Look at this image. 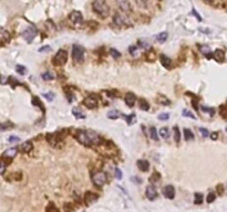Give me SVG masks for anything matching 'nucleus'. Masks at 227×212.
<instances>
[{"label":"nucleus","mask_w":227,"mask_h":212,"mask_svg":"<svg viewBox=\"0 0 227 212\" xmlns=\"http://www.w3.org/2000/svg\"><path fill=\"white\" fill-rule=\"evenodd\" d=\"M9 142L10 143H18V142H20V138L17 137V136H10L9 137Z\"/></svg>","instance_id":"nucleus-42"},{"label":"nucleus","mask_w":227,"mask_h":212,"mask_svg":"<svg viewBox=\"0 0 227 212\" xmlns=\"http://www.w3.org/2000/svg\"><path fill=\"white\" fill-rule=\"evenodd\" d=\"M32 148H33V146L30 142H25V143L19 146V149H20L21 153H29L30 150H32Z\"/></svg>","instance_id":"nucleus-18"},{"label":"nucleus","mask_w":227,"mask_h":212,"mask_svg":"<svg viewBox=\"0 0 227 212\" xmlns=\"http://www.w3.org/2000/svg\"><path fill=\"white\" fill-rule=\"evenodd\" d=\"M174 140L176 143H179V140H181V133H179V128L177 126H175L174 128Z\"/></svg>","instance_id":"nucleus-31"},{"label":"nucleus","mask_w":227,"mask_h":212,"mask_svg":"<svg viewBox=\"0 0 227 212\" xmlns=\"http://www.w3.org/2000/svg\"><path fill=\"white\" fill-rule=\"evenodd\" d=\"M215 61H217L219 63H223L224 61H225V52L223 51V50H216V51L213 53V55H212Z\"/></svg>","instance_id":"nucleus-13"},{"label":"nucleus","mask_w":227,"mask_h":212,"mask_svg":"<svg viewBox=\"0 0 227 212\" xmlns=\"http://www.w3.org/2000/svg\"><path fill=\"white\" fill-rule=\"evenodd\" d=\"M35 35H37V29L34 27H29L23 32V38L28 43L32 42V40L34 39Z\"/></svg>","instance_id":"nucleus-6"},{"label":"nucleus","mask_w":227,"mask_h":212,"mask_svg":"<svg viewBox=\"0 0 227 212\" xmlns=\"http://www.w3.org/2000/svg\"><path fill=\"white\" fill-rule=\"evenodd\" d=\"M145 193H146V198H147L149 200H151V201L155 200V199H156V197H157V191H156L155 187L152 186V185L147 186Z\"/></svg>","instance_id":"nucleus-10"},{"label":"nucleus","mask_w":227,"mask_h":212,"mask_svg":"<svg viewBox=\"0 0 227 212\" xmlns=\"http://www.w3.org/2000/svg\"><path fill=\"white\" fill-rule=\"evenodd\" d=\"M115 177L118 179H122V171L120 169H115Z\"/></svg>","instance_id":"nucleus-48"},{"label":"nucleus","mask_w":227,"mask_h":212,"mask_svg":"<svg viewBox=\"0 0 227 212\" xmlns=\"http://www.w3.org/2000/svg\"><path fill=\"white\" fill-rule=\"evenodd\" d=\"M136 102V96L133 93H127L125 95V104L127 106L132 107Z\"/></svg>","instance_id":"nucleus-15"},{"label":"nucleus","mask_w":227,"mask_h":212,"mask_svg":"<svg viewBox=\"0 0 227 212\" xmlns=\"http://www.w3.org/2000/svg\"><path fill=\"white\" fill-rule=\"evenodd\" d=\"M31 103H32V105L34 106H37V107H39L40 110H42V112H44V107H43V104L42 102L39 100V97H37V96H33L32 97V100H31Z\"/></svg>","instance_id":"nucleus-21"},{"label":"nucleus","mask_w":227,"mask_h":212,"mask_svg":"<svg viewBox=\"0 0 227 212\" xmlns=\"http://www.w3.org/2000/svg\"><path fill=\"white\" fill-rule=\"evenodd\" d=\"M162 192H163L164 197L167 198V199H173L175 197V189H174V187L171 186V185L164 187L162 189Z\"/></svg>","instance_id":"nucleus-8"},{"label":"nucleus","mask_w":227,"mask_h":212,"mask_svg":"<svg viewBox=\"0 0 227 212\" xmlns=\"http://www.w3.org/2000/svg\"><path fill=\"white\" fill-rule=\"evenodd\" d=\"M106 179H108L106 178V175H105V172H103V171H98V172H95L92 176L93 183L98 187L103 186V185L106 182Z\"/></svg>","instance_id":"nucleus-4"},{"label":"nucleus","mask_w":227,"mask_h":212,"mask_svg":"<svg viewBox=\"0 0 227 212\" xmlns=\"http://www.w3.org/2000/svg\"><path fill=\"white\" fill-rule=\"evenodd\" d=\"M202 110H204V112H208V113H210L212 115L215 113V110H213V108H208V107H205V106H202Z\"/></svg>","instance_id":"nucleus-47"},{"label":"nucleus","mask_w":227,"mask_h":212,"mask_svg":"<svg viewBox=\"0 0 227 212\" xmlns=\"http://www.w3.org/2000/svg\"><path fill=\"white\" fill-rule=\"evenodd\" d=\"M47 50H50V47H43V48H40V49H39V52L47 51Z\"/></svg>","instance_id":"nucleus-51"},{"label":"nucleus","mask_w":227,"mask_h":212,"mask_svg":"<svg viewBox=\"0 0 227 212\" xmlns=\"http://www.w3.org/2000/svg\"><path fill=\"white\" fill-rule=\"evenodd\" d=\"M16 70H17V72L20 75H25L27 74V68L23 66V65H17Z\"/></svg>","instance_id":"nucleus-33"},{"label":"nucleus","mask_w":227,"mask_h":212,"mask_svg":"<svg viewBox=\"0 0 227 212\" xmlns=\"http://www.w3.org/2000/svg\"><path fill=\"white\" fill-rule=\"evenodd\" d=\"M160 135L162 138H164V139H166V138H168V136H169V133H168V128L166 127H162L160 129Z\"/></svg>","instance_id":"nucleus-30"},{"label":"nucleus","mask_w":227,"mask_h":212,"mask_svg":"<svg viewBox=\"0 0 227 212\" xmlns=\"http://www.w3.org/2000/svg\"><path fill=\"white\" fill-rule=\"evenodd\" d=\"M129 51H130V52H132V54H134L135 48H134V47H131V48H130V49H129Z\"/></svg>","instance_id":"nucleus-52"},{"label":"nucleus","mask_w":227,"mask_h":212,"mask_svg":"<svg viewBox=\"0 0 227 212\" xmlns=\"http://www.w3.org/2000/svg\"><path fill=\"white\" fill-rule=\"evenodd\" d=\"M200 133L203 135V137H208L210 136V132L206 128H200Z\"/></svg>","instance_id":"nucleus-41"},{"label":"nucleus","mask_w":227,"mask_h":212,"mask_svg":"<svg viewBox=\"0 0 227 212\" xmlns=\"http://www.w3.org/2000/svg\"><path fill=\"white\" fill-rule=\"evenodd\" d=\"M210 137L213 140H216L218 138V133H216V132L215 133H212V134H210Z\"/></svg>","instance_id":"nucleus-49"},{"label":"nucleus","mask_w":227,"mask_h":212,"mask_svg":"<svg viewBox=\"0 0 227 212\" xmlns=\"http://www.w3.org/2000/svg\"><path fill=\"white\" fill-rule=\"evenodd\" d=\"M207 1H210V2H213V1H214V0H207Z\"/></svg>","instance_id":"nucleus-53"},{"label":"nucleus","mask_w":227,"mask_h":212,"mask_svg":"<svg viewBox=\"0 0 227 212\" xmlns=\"http://www.w3.org/2000/svg\"><path fill=\"white\" fill-rule=\"evenodd\" d=\"M95 200H98V195H95V193H92V192H86L85 195H84V201H85V203L88 204V205L93 203Z\"/></svg>","instance_id":"nucleus-14"},{"label":"nucleus","mask_w":227,"mask_h":212,"mask_svg":"<svg viewBox=\"0 0 227 212\" xmlns=\"http://www.w3.org/2000/svg\"><path fill=\"white\" fill-rule=\"evenodd\" d=\"M139 44H140L142 48H144V49L150 48V44H149L147 42H144V41H142V40H140V41H139Z\"/></svg>","instance_id":"nucleus-44"},{"label":"nucleus","mask_w":227,"mask_h":212,"mask_svg":"<svg viewBox=\"0 0 227 212\" xmlns=\"http://www.w3.org/2000/svg\"><path fill=\"white\" fill-rule=\"evenodd\" d=\"M122 116L126 119V122H127L129 125H133L135 123V114H131V115H123L122 114Z\"/></svg>","instance_id":"nucleus-27"},{"label":"nucleus","mask_w":227,"mask_h":212,"mask_svg":"<svg viewBox=\"0 0 227 212\" xmlns=\"http://www.w3.org/2000/svg\"><path fill=\"white\" fill-rule=\"evenodd\" d=\"M42 77H43V80H46V81L53 80V75L51 74L50 72H46V73H43V74H42Z\"/></svg>","instance_id":"nucleus-38"},{"label":"nucleus","mask_w":227,"mask_h":212,"mask_svg":"<svg viewBox=\"0 0 227 212\" xmlns=\"http://www.w3.org/2000/svg\"><path fill=\"white\" fill-rule=\"evenodd\" d=\"M5 170H6V163L3 161H0V175L3 173Z\"/></svg>","instance_id":"nucleus-43"},{"label":"nucleus","mask_w":227,"mask_h":212,"mask_svg":"<svg viewBox=\"0 0 227 212\" xmlns=\"http://www.w3.org/2000/svg\"><path fill=\"white\" fill-rule=\"evenodd\" d=\"M215 199H216V195H215V193H213V192H210V193H208L207 198H206V201H207L208 203H212V202H214V201H215Z\"/></svg>","instance_id":"nucleus-35"},{"label":"nucleus","mask_w":227,"mask_h":212,"mask_svg":"<svg viewBox=\"0 0 227 212\" xmlns=\"http://www.w3.org/2000/svg\"><path fill=\"white\" fill-rule=\"evenodd\" d=\"M70 20H71V22H73L74 25H80L82 21H83V17H82V13L80 12V11H72L71 13H70Z\"/></svg>","instance_id":"nucleus-7"},{"label":"nucleus","mask_w":227,"mask_h":212,"mask_svg":"<svg viewBox=\"0 0 227 212\" xmlns=\"http://www.w3.org/2000/svg\"><path fill=\"white\" fill-rule=\"evenodd\" d=\"M169 118V114L168 113H162L159 115V119L160 120H167Z\"/></svg>","instance_id":"nucleus-39"},{"label":"nucleus","mask_w":227,"mask_h":212,"mask_svg":"<svg viewBox=\"0 0 227 212\" xmlns=\"http://www.w3.org/2000/svg\"><path fill=\"white\" fill-rule=\"evenodd\" d=\"M43 97H46L48 101H53V98H54V94L50 92V93H44L43 94Z\"/></svg>","instance_id":"nucleus-40"},{"label":"nucleus","mask_w":227,"mask_h":212,"mask_svg":"<svg viewBox=\"0 0 227 212\" xmlns=\"http://www.w3.org/2000/svg\"><path fill=\"white\" fill-rule=\"evenodd\" d=\"M137 167L140 168V170H142V171H147V170L150 169V162L147 160H144V159H140V160H137Z\"/></svg>","instance_id":"nucleus-16"},{"label":"nucleus","mask_w":227,"mask_h":212,"mask_svg":"<svg viewBox=\"0 0 227 212\" xmlns=\"http://www.w3.org/2000/svg\"><path fill=\"white\" fill-rule=\"evenodd\" d=\"M147 1H149V0H136L137 5H140L141 7H145V6L147 5Z\"/></svg>","instance_id":"nucleus-45"},{"label":"nucleus","mask_w":227,"mask_h":212,"mask_svg":"<svg viewBox=\"0 0 227 212\" xmlns=\"http://www.w3.org/2000/svg\"><path fill=\"white\" fill-rule=\"evenodd\" d=\"M203 202V195L202 193H195V199H194V203L201 204Z\"/></svg>","instance_id":"nucleus-34"},{"label":"nucleus","mask_w":227,"mask_h":212,"mask_svg":"<svg viewBox=\"0 0 227 212\" xmlns=\"http://www.w3.org/2000/svg\"><path fill=\"white\" fill-rule=\"evenodd\" d=\"M159 101H160V103H162V104H164V105H168V104H169V101H168V100H166V98H163V100H159Z\"/></svg>","instance_id":"nucleus-50"},{"label":"nucleus","mask_w":227,"mask_h":212,"mask_svg":"<svg viewBox=\"0 0 227 212\" xmlns=\"http://www.w3.org/2000/svg\"><path fill=\"white\" fill-rule=\"evenodd\" d=\"M76 139L85 146H92V145L100 144L101 138L95 132L92 130H78L76 134Z\"/></svg>","instance_id":"nucleus-1"},{"label":"nucleus","mask_w":227,"mask_h":212,"mask_svg":"<svg viewBox=\"0 0 227 212\" xmlns=\"http://www.w3.org/2000/svg\"><path fill=\"white\" fill-rule=\"evenodd\" d=\"M117 3H118V7L123 12H130L132 10L131 3H130L129 0H117Z\"/></svg>","instance_id":"nucleus-9"},{"label":"nucleus","mask_w":227,"mask_h":212,"mask_svg":"<svg viewBox=\"0 0 227 212\" xmlns=\"http://www.w3.org/2000/svg\"><path fill=\"white\" fill-rule=\"evenodd\" d=\"M11 128H13V124H11V123L0 124V130H7V129H11Z\"/></svg>","instance_id":"nucleus-32"},{"label":"nucleus","mask_w":227,"mask_h":212,"mask_svg":"<svg viewBox=\"0 0 227 212\" xmlns=\"http://www.w3.org/2000/svg\"><path fill=\"white\" fill-rule=\"evenodd\" d=\"M217 192H218V195H223L224 193V186L223 185H218L217 186Z\"/></svg>","instance_id":"nucleus-46"},{"label":"nucleus","mask_w":227,"mask_h":212,"mask_svg":"<svg viewBox=\"0 0 227 212\" xmlns=\"http://www.w3.org/2000/svg\"><path fill=\"white\" fill-rule=\"evenodd\" d=\"M182 114H183V116H186V117H190V118H193V119H195L196 117L194 116L193 114L190 112V110H183V112H182Z\"/></svg>","instance_id":"nucleus-37"},{"label":"nucleus","mask_w":227,"mask_h":212,"mask_svg":"<svg viewBox=\"0 0 227 212\" xmlns=\"http://www.w3.org/2000/svg\"><path fill=\"white\" fill-rule=\"evenodd\" d=\"M160 180H161L160 172H154L151 176V178H150V181H151L152 183H156V182H159Z\"/></svg>","instance_id":"nucleus-29"},{"label":"nucleus","mask_w":227,"mask_h":212,"mask_svg":"<svg viewBox=\"0 0 227 212\" xmlns=\"http://www.w3.org/2000/svg\"><path fill=\"white\" fill-rule=\"evenodd\" d=\"M160 59H161V62H162V65H163L164 68H171V66H172V60L169 59L168 56L164 55V54H162V55L160 56Z\"/></svg>","instance_id":"nucleus-17"},{"label":"nucleus","mask_w":227,"mask_h":212,"mask_svg":"<svg viewBox=\"0 0 227 212\" xmlns=\"http://www.w3.org/2000/svg\"><path fill=\"white\" fill-rule=\"evenodd\" d=\"M183 134H184V139H185L186 142H188V140H192L194 139V135L193 133L190 130V129H184V132H183Z\"/></svg>","instance_id":"nucleus-26"},{"label":"nucleus","mask_w":227,"mask_h":212,"mask_svg":"<svg viewBox=\"0 0 227 212\" xmlns=\"http://www.w3.org/2000/svg\"><path fill=\"white\" fill-rule=\"evenodd\" d=\"M121 116H122V114H121L119 110H111V112L108 113V118H110V119H117V118H119V117H121Z\"/></svg>","instance_id":"nucleus-23"},{"label":"nucleus","mask_w":227,"mask_h":212,"mask_svg":"<svg viewBox=\"0 0 227 212\" xmlns=\"http://www.w3.org/2000/svg\"><path fill=\"white\" fill-rule=\"evenodd\" d=\"M155 39H156V41H159L161 43L165 42L167 40V33L166 32H161V33H159L155 37Z\"/></svg>","instance_id":"nucleus-25"},{"label":"nucleus","mask_w":227,"mask_h":212,"mask_svg":"<svg viewBox=\"0 0 227 212\" xmlns=\"http://www.w3.org/2000/svg\"><path fill=\"white\" fill-rule=\"evenodd\" d=\"M113 21H114V23L119 27H122L126 25V20H125V17L123 16V15H121V13H115V16L113 18Z\"/></svg>","instance_id":"nucleus-12"},{"label":"nucleus","mask_w":227,"mask_h":212,"mask_svg":"<svg viewBox=\"0 0 227 212\" xmlns=\"http://www.w3.org/2000/svg\"><path fill=\"white\" fill-rule=\"evenodd\" d=\"M110 53H111V55H112L114 59H119V58L121 56V53H120L118 50H115V49H111Z\"/></svg>","instance_id":"nucleus-36"},{"label":"nucleus","mask_w":227,"mask_h":212,"mask_svg":"<svg viewBox=\"0 0 227 212\" xmlns=\"http://www.w3.org/2000/svg\"><path fill=\"white\" fill-rule=\"evenodd\" d=\"M139 107L141 108L142 110H150V105L147 101H145L144 98H140L139 100Z\"/></svg>","instance_id":"nucleus-22"},{"label":"nucleus","mask_w":227,"mask_h":212,"mask_svg":"<svg viewBox=\"0 0 227 212\" xmlns=\"http://www.w3.org/2000/svg\"><path fill=\"white\" fill-rule=\"evenodd\" d=\"M92 7H93V11H95L99 16H101L103 18L109 16L110 8L104 0H95L93 2Z\"/></svg>","instance_id":"nucleus-2"},{"label":"nucleus","mask_w":227,"mask_h":212,"mask_svg":"<svg viewBox=\"0 0 227 212\" xmlns=\"http://www.w3.org/2000/svg\"><path fill=\"white\" fill-rule=\"evenodd\" d=\"M84 53H85V49L82 45L79 44H74L72 48V58L73 61L76 63H82L84 60Z\"/></svg>","instance_id":"nucleus-3"},{"label":"nucleus","mask_w":227,"mask_h":212,"mask_svg":"<svg viewBox=\"0 0 227 212\" xmlns=\"http://www.w3.org/2000/svg\"><path fill=\"white\" fill-rule=\"evenodd\" d=\"M72 113H73V115L76 116V118H85V114H84L83 112L80 110L79 107L73 108V110H72Z\"/></svg>","instance_id":"nucleus-24"},{"label":"nucleus","mask_w":227,"mask_h":212,"mask_svg":"<svg viewBox=\"0 0 227 212\" xmlns=\"http://www.w3.org/2000/svg\"><path fill=\"white\" fill-rule=\"evenodd\" d=\"M83 104L88 107V108H94L98 105V100L93 96H88L83 101Z\"/></svg>","instance_id":"nucleus-11"},{"label":"nucleus","mask_w":227,"mask_h":212,"mask_svg":"<svg viewBox=\"0 0 227 212\" xmlns=\"http://www.w3.org/2000/svg\"><path fill=\"white\" fill-rule=\"evenodd\" d=\"M200 50L202 52L203 54L207 58V59H210L212 58V55H210V45H206V44H203V45H200Z\"/></svg>","instance_id":"nucleus-19"},{"label":"nucleus","mask_w":227,"mask_h":212,"mask_svg":"<svg viewBox=\"0 0 227 212\" xmlns=\"http://www.w3.org/2000/svg\"><path fill=\"white\" fill-rule=\"evenodd\" d=\"M17 153H18L17 148H10V149L5 152L3 156L5 157H8V158H15V156L17 155Z\"/></svg>","instance_id":"nucleus-20"},{"label":"nucleus","mask_w":227,"mask_h":212,"mask_svg":"<svg viewBox=\"0 0 227 212\" xmlns=\"http://www.w3.org/2000/svg\"><path fill=\"white\" fill-rule=\"evenodd\" d=\"M150 136H151V138L153 140H155V142L159 140V134H157V130H156L155 127L150 128Z\"/></svg>","instance_id":"nucleus-28"},{"label":"nucleus","mask_w":227,"mask_h":212,"mask_svg":"<svg viewBox=\"0 0 227 212\" xmlns=\"http://www.w3.org/2000/svg\"><path fill=\"white\" fill-rule=\"evenodd\" d=\"M67 60H68L67 51H64V50H59V51L57 52L56 56L53 58V62H54L56 65H63V64H66Z\"/></svg>","instance_id":"nucleus-5"}]
</instances>
